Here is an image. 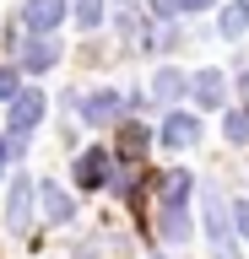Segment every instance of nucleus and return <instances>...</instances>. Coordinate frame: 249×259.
<instances>
[{
    "instance_id": "nucleus-1",
    "label": "nucleus",
    "mask_w": 249,
    "mask_h": 259,
    "mask_svg": "<svg viewBox=\"0 0 249 259\" xmlns=\"http://www.w3.org/2000/svg\"><path fill=\"white\" fill-rule=\"evenodd\" d=\"M38 119H44V92H38V87H27V92L11 103V135H22V141H27V135L38 130Z\"/></svg>"
},
{
    "instance_id": "nucleus-2",
    "label": "nucleus",
    "mask_w": 249,
    "mask_h": 259,
    "mask_svg": "<svg viewBox=\"0 0 249 259\" xmlns=\"http://www.w3.org/2000/svg\"><path fill=\"white\" fill-rule=\"evenodd\" d=\"M206 238H211L217 259H233V238H228V216H222V194L206 189Z\"/></svg>"
},
{
    "instance_id": "nucleus-3",
    "label": "nucleus",
    "mask_w": 249,
    "mask_h": 259,
    "mask_svg": "<svg viewBox=\"0 0 249 259\" xmlns=\"http://www.w3.org/2000/svg\"><path fill=\"white\" fill-rule=\"evenodd\" d=\"M65 22V0H27L22 6V27L27 32H54Z\"/></svg>"
},
{
    "instance_id": "nucleus-4",
    "label": "nucleus",
    "mask_w": 249,
    "mask_h": 259,
    "mask_svg": "<svg viewBox=\"0 0 249 259\" xmlns=\"http://www.w3.org/2000/svg\"><path fill=\"white\" fill-rule=\"evenodd\" d=\"M190 92H195L200 108H222V97H228V81H222V70H200V76L190 81Z\"/></svg>"
},
{
    "instance_id": "nucleus-5",
    "label": "nucleus",
    "mask_w": 249,
    "mask_h": 259,
    "mask_svg": "<svg viewBox=\"0 0 249 259\" xmlns=\"http://www.w3.org/2000/svg\"><path fill=\"white\" fill-rule=\"evenodd\" d=\"M54 60H60V44H54L49 32H38V38L22 44V65H27V70H49Z\"/></svg>"
},
{
    "instance_id": "nucleus-6",
    "label": "nucleus",
    "mask_w": 249,
    "mask_h": 259,
    "mask_svg": "<svg viewBox=\"0 0 249 259\" xmlns=\"http://www.w3.org/2000/svg\"><path fill=\"white\" fill-rule=\"evenodd\" d=\"M119 108H125V103H119V92H92V97L82 103V119H87V124H114Z\"/></svg>"
},
{
    "instance_id": "nucleus-7",
    "label": "nucleus",
    "mask_w": 249,
    "mask_h": 259,
    "mask_svg": "<svg viewBox=\"0 0 249 259\" xmlns=\"http://www.w3.org/2000/svg\"><path fill=\"white\" fill-rule=\"evenodd\" d=\"M157 232H163V243H184L190 238V210L184 205H163L157 210Z\"/></svg>"
},
{
    "instance_id": "nucleus-8",
    "label": "nucleus",
    "mask_w": 249,
    "mask_h": 259,
    "mask_svg": "<svg viewBox=\"0 0 249 259\" xmlns=\"http://www.w3.org/2000/svg\"><path fill=\"white\" fill-rule=\"evenodd\" d=\"M6 222L17 227V232H22L27 222H33V178H17V189H11V210H6Z\"/></svg>"
},
{
    "instance_id": "nucleus-9",
    "label": "nucleus",
    "mask_w": 249,
    "mask_h": 259,
    "mask_svg": "<svg viewBox=\"0 0 249 259\" xmlns=\"http://www.w3.org/2000/svg\"><path fill=\"white\" fill-rule=\"evenodd\" d=\"M147 146H152V130L147 124H125V130H119V162H141Z\"/></svg>"
},
{
    "instance_id": "nucleus-10",
    "label": "nucleus",
    "mask_w": 249,
    "mask_h": 259,
    "mask_svg": "<svg viewBox=\"0 0 249 259\" xmlns=\"http://www.w3.org/2000/svg\"><path fill=\"white\" fill-rule=\"evenodd\" d=\"M103 178H109V151H82V162H76V184H82V189H98Z\"/></svg>"
},
{
    "instance_id": "nucleus-11",
    "label": "nucleus",
    "mask_w": 249,
    "mask_h": 259,
    "mask_svg": "<svg viewBox=\"0 0 249 259\" xmlns=\"http://www.w3.org/2000/svg\"><path fill=\"white\" fill-rule=\"evenodd\" d=\"M195 135H200V124L190 113H168L163 119V146H195Z\"/></svg>"
},
{
    "instance_id": "nucleus-12",
    "label": "nucleus",
    "mask_w": 249,
    "mask_h": 259,
    "mask_svg": "<svg viewBox=\"0 0 249 259\" xmlns=\"http://www.w3.org/2000/svg\"><path fill=\"white\" fill-rule=\"evenodd\" d=\"M190 194H195V178L184 173V167H173V173L163 178V205H184Z\"/></svg>"
},
{
    "instance_id": "nucleus-13",
    "label": "nucleus",
    "mask_w": 249,
    "mask_h": 259,
    "mask_svg": "<svg viewBox=\"0 0 249 259\" xmlns=\"http://www.w3.org/2000/svg\"><path fill=\"white\" fill-rule=\"evenodd\" d=\"M44 210H49V222H70V216H76L70 194H65V189H54V184H44Z\"/></svg>"
},
{
    "instance_id": "nucleus-14",
    "label": "nucleus",
    "mask_w": 249,
    "mask_h": 259,
    "mask_svg": "<svg viewBox=\"0 0 249 259\" xmlns=\"http://www.w3.org/2000/svg\"><path fill=\"white\" fill-rule=\"evenodd\" d=\"M179 92H184V76H179V70H157V76H152V97H157V103H173Z\"/></svg>"
},
{
    "instance_id": "nucleus-15",
    "label": "nucleus",
    "mask_w": 249,
    "mask_h": 259,
    "mask_svg": "<svg viewBox=\"0 0 249 259\" xmlns=\"http://www.w3.org/2000/svg\"><path fill=\"white\" fill-rule=\"evenodd\" d=\"M244 27H249V0H238V6H228V11H222V32H228V38H238Z\"/></svg>"
},
{
    "instance_id": "nucleus-16",
    "label": "nucleus",
    "mask_w": 249,
    "mask_h": 259,
    "mask_svg": "<svg viewBox=\"0 0 249 259\" xmlns=\"http://www.w3.org/2000/svg\"><path fill=\"white\" fill-rule=\"evenodd\" d=\"M228 141H233V146L249 141V108H233V113H228Z\"/></svg>"
},
{
    "instance_id": "nucleus-17",
    "label": "nucleus",
    "mask_w": 249,
    "mask_h": 259,
    "mask_svg": "<svg viewBox=\"0 0 249 259\" xmlns=\"http://www.w3.org/2000/svg\"><path fill=\"white\" fill-rule=\"evenodd\" d=\"M103 22V0H76V27H98Z\"/></svg>"
},
{
    "instance_id": "nucleus-18",
    "label": "nucleus",
    "mask_w": 249,
    "mask_h": 259,
    "mask_svg": "<svg viewBox=\"0 0 249 259\" xmlns=\"http://www.w3.org/2000/svg\"><path fill=\"white\" fill-rule=\"evenodd\" d=\"M22 87H17V70H0V103H17Z\"/></svg>"
},
{
    "instance_id": "nucleus-19",
    "label": "nucleus",
    "mask_w": 249,
    "mask_h": 259,
    "mask_svg": "<svg viewBox=\"0 0 249 259\" xmlns=\"http://www.w3.org/2000/svg\"><path fill=\"white\" fill-rule=\"evenodd\" d=\"M233 227L249 238V200H238V205H233Z\"/></svg>"
},
{
    "instance_id": "nucleus-20",
    "label": "nucleus",
    "mask_w": 249,
    "mask_h": 259,
    "mask_svg": "<svg viewBox=\"0 0 249 259\" xmlns=\"http://www.w3.org/2000/svg\"><path fill=\"white\" fill-rule=\"evenodd\" d=\"M152 11L157 16H179V0H152Z\"/></svg>"
},
{
    "instance_id": "nucleus-21",
    "label": "nucleus",
    "mask_w": 249,
    "mask_h": 259,
    "mask_svg": "<svg viewBox=\"0 0 249 259\" xmlns=\"http://www.w3.org/2000/svg\"><path fill=\"white\" fill-rule=\"evenodd\" d=\"M211 0H179V11H206Z\"/></svg>"
},
{
    "instance_id": "nucleus-22",
    "label": "nucleus",
    "mask_w": 249,
    "mask_h": 259,
    "mask_svg": "<svg viewBox=\"0 0 249 259\" xmlns=\"http://www.w3.org/2000/svg\"><path fill=\"white\" fill-rule=\"evenodd\" d=\"M6 157H11V151H6V141H0V178H6Z\"/></svg>"
}]
</instances>
